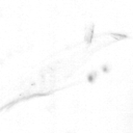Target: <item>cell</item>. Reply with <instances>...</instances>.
I'll use <instances>...</instances> for the list:
<instances>
[{"instance_id": "cell-2", "label": "cell", "mask_w": 133, "mask_h": 133, "mask_svg": "<svg viewBox=\"0 0 133 133\" xmlns=\"http://www.w3.org/2000/svg\"><path fill=\"white\" fill-rule=\"evenodd\" d=\"M109 34L112 35V36H113L115 39H117V41H118V39H122V38H127V37H128L126 34H123V33H113V32H110Z\"/></svg>"}, {"instance_id": "cell-1", "label": "cell", "mask_w": 133, "mask_h": 133, "mask_svg": "<svg viewBox=\"0 0 133 133\" xmlns=\"http://www.w3.org/2000/svg\"><path fill=\"white\" fill-rule=\"evenodd\" d=\"M94 37V25H91V27L89 28V31L87 32V34L85 35V42L86 44H90Z\"/></svg>"}]
</instances>
